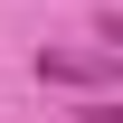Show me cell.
Segmentation results:
<instances>
[{"label":"cell","instance_id":"obj_1","mask_svg":"<svg viewBox=\"0 0 123 123\" xmlns=\"http://www.w3.org/2000/svg\"><path fill=\"white\" fill-rule=\"evenodd\" d=\"M38 76L47 85H104V76H123V57L114 47H95V57L85 47H38Z\"/></svg>","mask_w":123,"mask_h":123},{"label":"cell","instance_id":"obj_2","mask_svg":"<svg viewBox=\"0 0 123 123\" xmlns=\"http://www.w3.org/2000/svg\"><path fill=\"white\" fill-rule=\"evenodd\" d=\"M85 123H123V95H95V104H85Z\"/></svg>","mask_w":123,"mask_h":123},{"label":"cell","instance_id":"obj_3","mask_svg":"<svg viewBox=\"0 0 123 123\" xmlns=\"http://www.w3.org/2000/svg\"><path fill=\"white\" fill-rule=\"evenodd\" d=\"M95 38H104V47H114V57H123V19H104V29H95Z\"/></svg>","mask_w":123,"mask_h":123}]
</instances>
